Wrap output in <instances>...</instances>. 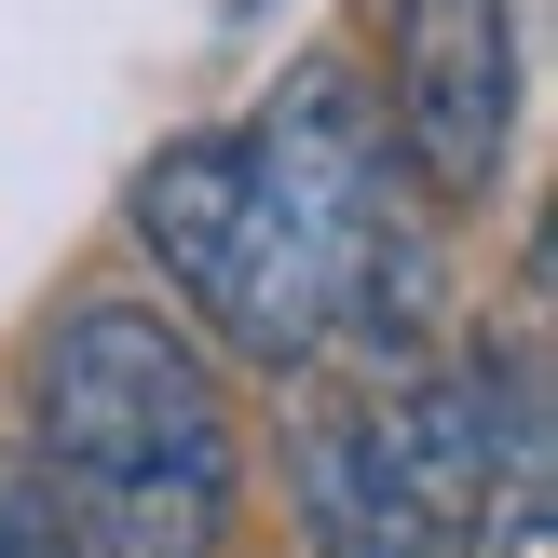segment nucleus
<instances>
[{
	"mask_svg": "<svg viewBox=\"0 0 558 558\" xmlns=\"http://www.w3.org/2000/svg\"><path fill=\"white\" fill-rule=\"evenodd\" d=\"M232 136H245V205L191 327H218L245 368H314V354L409 368V354H436L450 259H436L423 191L381 150V96L354 82V54H300Z\"/></svg>",
	"mask_w": 558,
	"mask_h": 558,
	"instance_id": "obj_1",
	"label": "nucleus"
},
{
	"mask_svg": "<svg viewBox=\"0 0 558 558\" xmlns=\"http://www.w3.org/2000/svg\"><path fill=\"white\" fill-rule=\"evenodd\" d=\"M27 477L82 558H232L245 423L178 300L82 287L27 354Z\"/></svg>",
	"mask_w": 558,
	"mask_h": 558,
	"instance_id": "obj_2",
	"label": "nucleus"
},
{
	"mask_svg": "<svg viewBox=\"0 0 558 558\" xmlns=\"http://www.w3.org/2000/svg\"><path fill=\"white\" fill-rule=\"evenodd\" d=\"M381 150L436 218H477L518 163V0H381Z\"/></svg>",
	"mask_w": 558,
	"mask_h": 558,
	"instance_id": "obj_3",
	"label": "nucleus"
},
{
	"mask_svg": "<svg viewBox=\"0 0 558 558\" xmlns=\"http://www.w3.org/2000/svg\"><path fill=\"white\" fill-rule=\"evenodd\" d=\"M232 205H245V136H232V123L163 136V150L123 178V232H136V259L163 272V300H178V314H205L218 259H232Z\"/></svg>",
	"mask_w": 558,
	"mask_h": 558,
	"instance_id": "obj_4",
	"label": "nucleus"
},
{
	"mask_svg": "<svg viewBox=\"0 0 558 558\" xmlns=\"http://www.w3.org/2000/svg\"><path fill=\"white\" fill-rule=\"evenodd\" d=\"M287 505H300V545L314 558H436L423 518H409V490L381 477V450H368V409H300Z\"/></svg>",
	"mask_w": 558,
	"mask_h": 558,
	"instance_id": "obj_5",
	"label": "nucleus"
},
{
	"mask_svg": "<svg viewBox=\"0 0 558 558\" xmlns=\"http://www.w3.org/2000/svg\"><path fill=\"white\" fill-rule=\"evenodd\" d=\"M0 558H82L69 518H54V490L27 477V450H0Z\"/></svg>",
	"mask_w": 558,
	"mask_h": 558,
	"instance_id": "obj_6",
	"label": "nucleus"
},
{
	"mask_svg": "<svg viewBox=\"0 0 558 558\" xmlns=\"http://www.w3.org/2000/svg\"><path fill=\"white\" fill-rule=\"evenodd\" d=\"M490 558H545V532H518V545H490Z\"/></svg>",
	"mask_w": 558,
	"mask_h": 558,
	"instance_id": "obj_7",
	"label": "nucleus"
}]
</instances>
